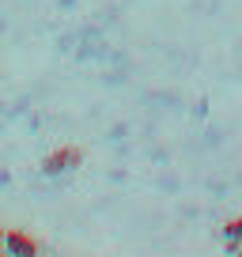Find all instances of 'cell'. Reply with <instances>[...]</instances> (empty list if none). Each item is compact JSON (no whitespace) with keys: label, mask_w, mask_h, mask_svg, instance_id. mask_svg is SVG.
I'll use <instances>...</instances> for the list:
<instances>
[{"label":"cell","mask_w":242,"mask_h":257,"mask_svg":"<svg viewBox=\"0 0 242 257\" xmlns=\"http://www.w3.org/2000/svg\"><path fill=\"white\" fill-rule=\"evenodd\" d=\"M223 249L227 253H242V216L223 223Z\"/></svg>","instance_id":"3"},{"label":"cell","mask_w":242,"mask_h":257,"mask_svg":"<svg viewBox=\"0 0 242 257\" xmlns=\"http://www.w3.org/2000/svg\"><path fill=\"white\" fill-rule=\"evenodd\" d=\"M4 253H12V257H34V253H42V242L34 238L31 231H8V234H4Z\"/></svg>","instance_id":"2"},{"label":"cell","mask_w":242,"mask_h":257,"mask_svg":"<svg viewBox=\"0 0 242 257\" xmlns=\"http://www.w3.org/2000/svg\"><path fill=\"white\" fill-rule=\"evenodd\" d=\"M4 234H8V227H0V253H4Z\"/></svg>","instance_id":"4"},{"label":"cell","mask_w":242,"mask_h":257,"mask_svg":"<svg viewBox=\"0 0 242 257\" xmlns=\"http://www.w3.org/2000/svg\"><path fill=\"white\" fill-rule=\"evenodd\" d=\"M83 167V148L76 144H61L53 148V152H46V159H42V174L46 178H61V174H72V170Z\"/></svg>","instance_id":"1"}]
</instances>
